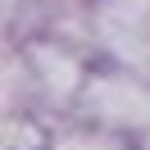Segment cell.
<instances>
[{"mask_svg":"<svg viewBox=\"0 0 150 150\" xmlns=\"http://www.w3.org/2000/svg\"><path fill=\"white\" fill-rule=\"evenodd\" d=\"M82 100L109 127H146L150 123V86H141L137 77H123V73L91 77Z\"/></svg>","mask_w":150,"mask_h":150,"instance_id":"6da1fadb","label":"cell"},{"mask_svg":"<svg viewBox=\"0 0 150 150\" xmlns=\"http://www.w3.org/2000/svg\"><path fill=\"white\" fill-rule=\"evenodd\" d=\"M146 150H150V141H146Z\"/></svg>","mask_w":150,"mask_h":150,"instance_id":"5b68a950","label":"cell"},{"mask_svg":"<svg viewBox=\"0 0 150 150\" xmlns=\"http://www.w3.org/2000/svg\"><path fill=\"white\" fill-rule=\"evenodd\" d=\"M41 132L32 127V118H9L5 123V150H41Z\"/></svg>","mask_w":150,"mask_h":150,"instance_id":"3957f363","label":"cell"},{"mask_svg":"<svg viewBox=\"0 0 150 150\" xmlns=\"http://www.w3.org/2000/svg\"><path fill=\"white\" fill-rule=\"evenodd\" d=\"M55 150H118V146L100 132H64V137H55Z\"/></svg>","mask_w":150,"mask_h":150,"instance_id":"277c9868","label":"cell"},{"mask_svg":"<svg viewBox=\"0 0 150 150\" xmlns=\"http://www.w3.org/2000/svg\"><path fill=\"white\" fill-rule=\"evenodd\" d=\"M28 64H32V86H41L50 100H68V96L86 91L82 64H77L64 46H55V41L32 46V50H28Z\"/></svg>","mask_w":150,"mask_h":150,"instance_id":"7a4b0ae2","label":"cell"}]
</instances>
